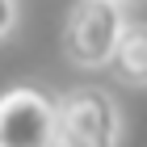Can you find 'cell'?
<instances>
[{
	"label": "cell",
	"mask_w": 147,
	"mask_h": 147,
	"mask_svg": "<svg viewBox=\"0 0 147 147\" xmlns=\"http://www.w3.org/2000/svg\"><path fill=\"white\" fill-rule=\"evenodd\" d=\"M59 147H122V109L101 88H71L55 101Z\"/></svg>",
	"instance_id": "2"
},
{
	"label": "cell",
	"mask_w": 147,
	"mask_h": 147,
	"mask_svg": "<svg viewBox=\"0 0 147 147\" xmlns=\"http://www.w3.org/2000/svg\"><path fill=\"white\" fill-rule=\"evenodd\" d=\"M113 4H126V0H113Z\"/></svg>",
	"instance_id": "6"
},
{
	"label": "cell",
	"mask_w": 147,
	"mask_h": 147,
	"mask_svg": "<svg viewBox=\"0 0 147 147\" xmlns=\"http://www.w3.org/2000/svg\"><path fill=\"white\" fill-rule=\"evenodd\" d=\"M109 71L118 84H130V88H147V25L135 21L126 25L122 38H118V51L109 59Z\"/></svg>",
	"instance_id": "4"
},
{
	"label": "cell",
	"mask_w": 147,
	"mask_h": 147,
	"mask_svg": "<svg viewBox=\"0 0 147 147\" xmlns=\"http://www.w3.org/2000/svg\"><path fill=\"white\" fill-rule=\"evenodd\" d=\"M0 147H59L55 97L34 84L0 92Z\"/></svg>",
	"instance_id": "3"
},
{
	"label": "cell",
	"mask_w": 147,
	"mask_h": 147,
	"mask_svg": "<svg viewBox=\"0 0 147 147\" xmlns=\"http://www.w3.org/2000/svg\"><path fill=\"white\" fill-rule=\"evenodd\" d=\"M126 9L113 0H76L63 25V51L80 67H109L118 38L126 30Z\"/></svg>",
	"instance_id": "1"
},
{
	"label": "cell",
	"mask_w": 147,
	"mask_h": 147,
	"mask_svg": "<svg viewBox=\"0 0 147 147\" xmlns=\"http://www.w3.org/2000/svg\"><path fill=\"white\" fill-rule=\"evenodd\" d=\"M13 25H17V0H0V38H9Z\"/></svg>",
	"instance_id": "5"
}]
</instances>
